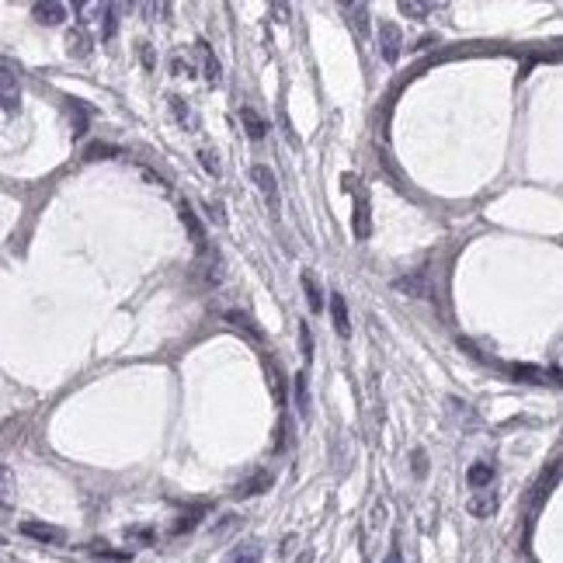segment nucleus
Wrapping results in <instances>:
<instances>
[{"instance_id": "nucleus-33", "label": "nucleus", "mask_w": 563, "mask_h": 563, "mask_svg": "<svg viewBox=\"0 0 563 563\" xmlns=\"http://www.w3.org/2000/svg\"><path fill=\"white\" fill-rule=\"evenodd\" d=\"M233 525H237V518H233V514H226V518L219 522V529L213 532V539H223L226 532H233Z\"/></svg>"}, {"instance_id": "nucleus-2", "label": "nucleus", "mask_w": 563, "mask_h": 563, "mask_svg": "<svg viewBox=\"0 0 563 563\" xmlns=\"http://www.w3.org/2000/svg\"><path fill=\"white\" fill-rule=\"evenodd\" d=\"M250 178H254V185L261 188V195L268 198V206L278 213V206H282V198H278V181H275V171H271L268 163H258L254 171H250Z\"/></svg>"}, {"instance_id": "nucleus-4", "label": "nucleus", "mask_w": 563, "mask_h": 563, "mask_svg": "<svg viewBox=\"0 0 563 563\" xmlns=\"http://www.w3.org/2000/svg\"><path fill=\"white\" fill-rule=\"evenodd\" d=\"M355 195H358V206H355V237H358V240H369V233H372V215H369V198H365V191H362V185L355 188Z\"/></svg>"}, {"instance_id": "nucleus-11", "label": "nucleus", "mask_w": 563, "mask_h": 563, "mask_svg": "<svg viewBox=\"0 0 563 563\" xmlns=\"http://www.w3.org/2000/svg\"><path fill=\"white\" fill-rule=\"evenodd\" d=\"M226 323H233L237 330H243L250 341H265V334H261V327L250 320V317H243L240 310H226Z\"/></svg>"}, {"instance_id": "nucleus-24", "label": "nucleus", "mask_w": 563, "mask_h": 563, "mask_svg": "<svg viewBox=\"0 0 563 563\" xmlns=\"http://www.w3.org/2000/svg\"><path fill=\"white\" fill-rule=\"evenodd\" d=\"M382 525H386V504H382V501H375L372 511H369V525H365V536L379 532Z\"/></svg>"}, {"instance_id": "nucleus-7", "label": "nucleus", "mask_w": 563, "mask_h": 563, "mask_svg": "<svg viewBox=\"0 0 563 563\" xmlns=\"http://www.w3.org/2000/svg\"><path fill=\"white\" fill-rule=\"evenodd\" d=\"M31 14H35V21H42V25H63V21H66V4H56V0L35 4Z\"/></svg>"}, {"instance_id": "nucleus-36", "label": "nucleus", "mask_w": 563, "mask_h": 563, "mask_svg": "<svg viewBox=\"0 0 563 563\" xmlns=\"http://www.w3.org/2000/svg\"><path fill=\"white\" fill-rule=\"evenodd\" d=\"M425 470H428V459H425V452L417 449V452H414V473H417V477H425Z\"/></svg>"}, {"instance_id": "nucleus-40", "label": "nucleus", "mask_w": 563, "mask_h": 563, "mask_svg": "<svg viewBox=\"0 0 563 563\" xmlns=\"http://www.w3.org/2000/svg\"><path fill=\"white\" fill-rule=\"evenodd\" d=\"M299 563H313V549H306V553L299 557Z\"/></svg>"}, {"instance_id": "nucleus-10", "label": "nucleus", "mask_w": 563, "mask_h": 563, "mask_svg": "<svg viewBox=\"0 0 563 563\" xmlns=\"http://www.w3.org/2000/svg\"><path fill=\"white\" fill-rule=\"evenodd\" d=\"M223 563H261V542H240V546H233Z\"/></svg>"}, {"instance_id": "nucleus-23", "label": "nucleus", "mask_w": 563, "mask_h": 563, "mask_svg": "<svg viewBox=\"0 0 563 563\" xmlns=\"http://www.w3.org/2000/svg\"><path fill=\"white\" fill-rule=\"evenodd\" d=\"M348 14L358 28V35H369V7L365 4H348Z\"/></svg>"}, {"instance_id": "nucleus-22", "label": "nucleus", "mask_w": 563, "mask_h": 563, "mask_svg": "<svg viewBox=\"0 0 563 563\" xmlns=\"http://www.w3.org/2000/svg\"><path fill=\"white\" fill-rule=\"evenodd\" d=\"M122 150L118 146H111V143H91L87 150H83V157L87 161H108V157H118Z\"/></svg>"}, {"instance_id": "nucleus-9", "label": "nucleus", "mask_w": 563, "mask_h": 563, "mask_svg": "<svg viewBox=\"0 0 563 563\" xmlns=\"http://www.w3.org/2000/svg\"><path fill=\"white\" fill-rule=\"evenodd\" d=\"M466 511H470L473 518H490V514L497 511V497H494L490 490H480V494H473V497L466 501Z\"/></svg>"}, {"instance_id": "nucleus-32", "label": "nucleus", "mask_w": 563, "mask_h": 563, "mask_svg": "<svg viewBox=\"0 0 563 563\" xmlns=\"http://www.w3.org/2000/svg\"><path fill=\"white\" fill-rule=\"evenodd\" d=\"M299 334H303V358L310 362V358H313V334H310V327H306V323L299 327Z\"/></svg>"}, {"instance_id": "nucleus-1", "label": "nucleus", "mask_w": 563, "mask_h": 563, "mask_svg": "<svg viewBox=\"0 0 563 563\" xmlns=\"http://www.w3.org/2000/svg\"><path fill=\"white\" fill-rule=\"evenodd\" d=\"M393 289H397V293L414 295V299H431V295H435V285H431V271L428 268H417L414 275L397 278V282H393Z\"/></svg>"}, {"instance_id": "nucleus-20", "label": "nucleus", "mask_w": 563, "mask_h": 563, "mask_svg": "<svg viewBox=\"0 0 563 563\" xmlns=\"http://www.w3.org/2000/svg\"><path fill=\"white\" fill-rule=\"evenodd\" d=\"M295 407H299L303 417L310 414V382H306V372H295Z\"/></svg>"}, {"instance_id": "nucleus-34", "label": "nucleus", "mask_w": 563, "mask_h": 563, "mask_svg": "<svg viewBox=\"0 0 563 563\" xmlns=\"http://www.w3.org/2000/svg\"><path fill=\"white\" fill-rule=\"evenodd\" d=\"M295 546H299V536H285V539H282V549H278V553H282V557H293Z\"/></svg>"}, {"instance_id": "nucleus-25", "label": "nucleus", "mask_w": 563, "mask_h": 563, "mask_svg": "<svg viewBox=\"0 0 563 563\" xmlns=\"http://www.w3.org/2000/svg\"><path fill=\"white\" fill-rule=\"evenodd\" d=\"M438 4H414V0H400V14L407 18H428Z\"/></svg>"}, {"instance_id": "nucleus-31", "label": "nucleus", "mask_w": 563, "mask_h": 563, "mask_svg": "<svg viewBox=\"0 0 563 563\" xmlns=\"http://www.w3.org/2000/svg\"><path fill=\"white\" fill-rule=\"evenodd\" d=\"M118 31V18H115V7H105V39H115Z\"/></svg>"}, {"instance_id": "nucleus-35", "label": "nucleus", "mask_w": 563, "mask_h": 563, "mask_svg": "<svg viewBox=\"0 0 563 563\" xmlns=\"http://www.w3.org/2000/svg\"><path fill=\"white\" fill-rule=\"evenodd\" d=\"M171 70H174V77H185V73H191V66H188V63H181V56H174V59H171Z\"/></svg>"}, {"instance_id": "nucleus-28", "label": "nucleus", "mask_w": 563, "mask_h": 563, "mask_svg": "<svg viewBox=\"0 0 563 563\" xmlns=\"http://www.w3.org/2000/svg\"><path fill=\"white\" fill-rule=\"evenodd\" d=\"M91 553H94V557H101V560H133V553H118V549H108L105 542H94V546H91Z\"/></svg>"}, {"instance_id": "nucleus-21", "label": "nucleus", "mask_w": 563, "mask_h": 563, "mask_svg": "<svg viewBox=\"0 0 563 563\" xmlns=\"http://www.w3.org/2000/svg\"><path fill=\"white\" fill-rule=\"evenodd\" d=\"M66 49H70V56H87L91 53V42H87L83 28H73V31L66 35Z\"/></svg>"}, {"instance_id": "nucleus-39", "label": "nucleus", "mask_w": 563, "mask_h": 563, "mask_svg": "<svg viewBox=\"0 0 563 563\" xmlns=\"http://www.w3.org/2000/svg\"><path fill=\"white\" fill-rule=\"evenodd\" d=\"M386 563H400V542H393V549H390V557H386Z\"/></svg>"}, {"instance_id": "nucleus-18", "label": "nucleus", "mask_w": 563, "mask_h": 563, "mask_svg": "<svg viewBox=\"0 0 563 563\" xmlns=\"http://www.w3.org/2000/svg\"><path fill=\"white\" fill-rule=\"evenodd\" d=\"M171 111H174V118H178L185 129H198V118H195V111H191V105H185L181 98H171Z\"/></svg>"}, {"instance_id": "nucleus-19", "label": "nucleus", "mask_w": 563, "mask_h": 563, "mask_svg": "<svg viewBox=\"0 0 563 563\" xmlns=\"http://www.w3.org/2000/svg\"><path fill=\"white\" fill-rule=\"evenodd\" d=\"M303 293H306L310 310H313V313H320V310H323V295H320V289H317V282H313V275H310V271H303Z\"/></svg>"}, {"instance_id": "nucleus-14", "label": "nucleus", "mask_w": 563, "mask_h": 563, "mask_svg": "<svg viewBox=\"0 0 563 563\" xmlns=\"http://www.w3.org/2000/svg\"><path fill=\"white\" fill-rule=\"evenodd\" d=\"M268 382H271V393H275V403L282 407L285 403V375H282V365L268 358Z\"/></svg>"}, {"instance_id": "nucleus-15", "label": "nucleus", "mask_w": 563, "mask_h": 563, "mask_svg": "<svg viewBox=\"0 0 563 563\" xmlns=\"http://www.w3.org/2000/svg\"><path fill=\"white\" fill-rule=\"evenodd\" d=\"M14 490H18V483H14L11 466H0V508H11V504H14Z\"/></svg>"}, {"instance_id": "nucleus-30", "label": "nucleus", "mask_w": 563, "mask_h": 563, "mask_svg": "<svg viewBox=\"0 0 563 563\" xmlns=\"http://www.w3.org/2000/svg\"><path fill=\"white\" fill-rule=\"evenodd\" d=\"M198 161H202V167L213 174V178H219L223 174V167H219V157H215V150H198Z\"/></svg>"}, {"instance_id": "nucleus-38", "label": "nucleus", "mask_w": 563, "mask_h": 563, "mask_svg": "<svg viewBox=\"0 0 563 563\" xmlns=\"http://www.w3.org/2000/svg\"><path fill=\"white\" fill-rule=\"evenodd\" d=\"M143 178H146V181H150V185H157V188H167V181H163V178H157V174H153V171H146V167H143Z\"/></svg>"}, {"instance_id": "nucleus-29", "label": "nucleus", "mask_w": 563, "mask_h": 563, "mask_svg": "<svg viewBox=\"0 0 563 563\" xmlns=\"http://www.w3.org/2000/svg\"><path fill=\"white\" fill-rule=\"evenodd\" d=\"M511 372L522 375L525 382H546V372H542V369H536V365H511Z\"/></svg>"}, {"instance_id": "nucleus-3", "label": "nucleus", "mask_w": 563, "mask_h": 563, "mask_svg": "<svg viewBox=\"0 0 563 563\" xmlns=\"http://www.w3.org/2000/svg\"><path fill=\"white\" fill-rule=\"evenodd\" d=\"M400 46H403L400 28L397 25L379 28V49H382V59H386V63H397V59H400Z\"/></svg>"}, {"instance_id": "nucleus-13", "label": "nucleus", "mask_w": 563, "mask_h": 563, "mask_svg": "<svg viewBox=\"0 0 563 563\" xmlns=\"http://www.w3.org/2000/svg\"><path fill=\"white\" fill-rule=\"evenodd\" d=\"M490 480H494V466H490V462H473V466L466 470V483L477 487V490H480V487H490Z\"/></svg>"}, {"instance_id": "nucleus-26", "label": "nucleus", "mask_w": 563, "mask_h": 563, "mask_svg": "<svg viewBox=\"0 0 563 563\" xmlns=\"http://www.w3.org/2000/svg\"><path fill=\"white\" fill-rule=\"evenodd\" d=\"M198 49L206 53V81H209V83H219V81H223V73H219V59H215V56L209 53V46H206V42H198Z\"/></svg>"}, {"instance_id": "nucleus-5", "label": "nucleus", "mask_w": 563, "mask_h": 563, "mask_svg": "<svg viewBox=\"0 0 563 563\" xmlns=\"http://www.w3.org/2000/svg\"><path fill=\"white\" fill-rule=\"evenodd\" d=\"M21 532H25L28 539H35V542H53V546L66 539V532H63V529L46 525V522H21Z\"/></svg>"}, {"instance_id": "nucleus-6", "label": "nucleus", "mask_w": 563, "mask_h": 563, "mask_svg": "<svg viewBox=\"0 0 563 563\" xmlns=\"http://www.w3.org/2000/svg\"><path fill=\"white\" fill-rule=\"evenodd\" d=\"M330 317H334V330H338L341 338H348L351 334V317H348V303H345V295L341 293H330Z\"/></svg>"}, {"instance_id": "nucleus-16", "label": "nucleus", "mask_w": 563, "mask_h": 563, "mask_svg": "<svg viewBox=\"0 0 563 563\" xmlns=\"http://www.w3.org/2000/svg\"><path fill=\"white\" fill-rule=\"evenodd\" d=\"M181 219H185V226H188V233H191V240H195V247H206V230H202V223L195 219V213H191L188 202H181Z\"/></svg>"}, {"instance_id": "nucleus-8", "label": "nucleus", "mask_w": 563, "mask_h": 563, "mask_svg": "<svg viewBox=\"0 0 563 563\" xmlns=\"http://www.w3.org/2000/svg\"><path fill=\"white\" fill-rule=\"evenodd\" d=\"M268 487H271V473L268 470H258L254 477H247L243 483H237L233 494H237V497H254V494H265Z\"/></svg>"}, {"instance_id": "nucleus-17", "label": "nucleus", "mask_w": 563, "mask_h": 563, "mask_svg": "<svg viewBox=\"0 0 563 563\" xmlns=\"http://www.w3.org/2000/svg\"><path fill=\"white\" fill-rule=\"evenodd\" d=\"M18 101H21L18 83L11 81V77H4V81H0V108H4V111H18Z\"/></svg>"}, {"instance_id": "nucleus-12", "label": "nucleus", "mask_w": 563, "mask_h": 563, "mask_svg": "<svg viewBox=\"0 0 563 563\" xmlns=\"http://www.w3.org/2000/svg\"><path fill=\"white\" fill-rule=\"evenodd\" d=\"M240 118H243V126H247V136L250 139H265V133H268V122L254 111V108H240Z\"/></svg>"}, {"instance_id": "nucleus-27", "label": "nucleus", "mask_w": 563, "mask_h": 563, "mask_svg": "<svg viewBox=\"0 0 563 563\" xmlns=\"http://www.w3.org/2000/svg\"><path fill=\"white\" fill-rule=\"evenodd\" d=\"M126 539H133V542H143V546H150V542L157 539V532H153L150 525H129V529H126Z\"/></svg>"}, {"instance_id": "nucleus-37", "label": "nucleus", "mask_w": 563, "mask_h": 563, "mask_svg": "<svg viewBox=\"0 0 563 563\" xmlns=\"http://www.w3.org/2000/svg\"><path fill=\"white\" fill-rule=\"evenodd\" d=\"M139 56H143V66H146V70H153V53H150V46H146V42L139 46Z\"/></svg>"}]
</instances>
